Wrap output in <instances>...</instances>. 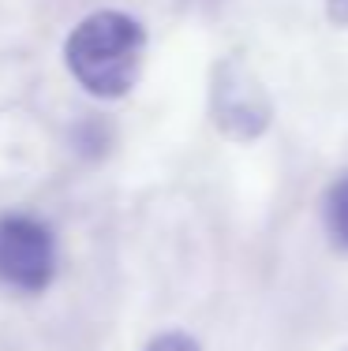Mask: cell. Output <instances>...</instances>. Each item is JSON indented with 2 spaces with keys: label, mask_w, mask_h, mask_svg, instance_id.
<instances>
[{
  "label": "cell",
  "mask_w": 348,
  "mask_h": 351,
  "mask_svg": "<svg viewBox=\"0 0 348 351\" xmlns=\"http://www.w3.org/2000/svg\"><path fill=\"white\" fill-rule=\"evenodd\" d=\"M146 30L128 12H94L64 41V64L86 94L113 101L124 97L143 75Z\"/></svg>",
  "instance_id": "1"
},
{
  "label": "cell",
  "mask_w": 348,
  "mask_h": 351,
  "mask_svg": "<svg viewBox=\"0 0 348 351\" xmlns=\"http://www.w3.org/2000/svg\"><path fill=\"white\" fill-rule=\"evenodd\" d=\"M56 277V239L30 213L0 217V284L12 291H45Z\"/></svg>",
  "instance_id": "2"
},
{
  "label": "cell",
  "mask_w": 348,
  "mask_h": 351,
  "mask_svg": "<svg viewBox=\"0 0 348 351\" xmlns=\"http://www.w3.org/2000/svg\"><path fill=\"white\" fill-rule=\"evenodd\" d=\"M210 105H213V123L225 131L229 138L251 142L270 128V94L259 82V75L247 68L244 60L229 56L218 64L213 71V90H210Z\"/></svg>",
  "instance_id": "3"
},
{
  "label": "cell",
  "mask_w": 348,
  "mask_h": 351,
  "mask_svg": "<svg viewBox=\"0 0 348 351\" xmlns=\"http://www.w3.org/2000/svg\"><path fill=\"white\" fill-rule=\"evenodd\" d=\"M322 213H326V228H329V236H334V243L348 250V176H341V180L326 191Z\"/></svg>",
  "instance_id": "4"
},
{
  "label": "cell",
  "mask_w": 348,
  "mask_h": 351,
  "mask_svg": "<svg viewBox=\"0 0 348 351\" xmlns=\"http://www.w3.org/2000/svg\"><path fill=\"white\" fill-rule=\"evenodd\" d=\"M146 351H198V344L187 337V332H161V337L150 340Z\"/></svg>",
  "instance_id": "5"
},
{
  "label": "cell",
  "mask_w": 348,
  "mask_h": 351,
  "mask_svg": "<svg viewBox=\"0 0 348 351\" xmlns=\"http://www.w3.org/2000/svg\"><path fill=\"white\" fill-rule=\"evenodd\" d=\"M326 12L337 27H348V0H326Z\"/></svg>",
  "instance_id": "6"
}]
</instances>
